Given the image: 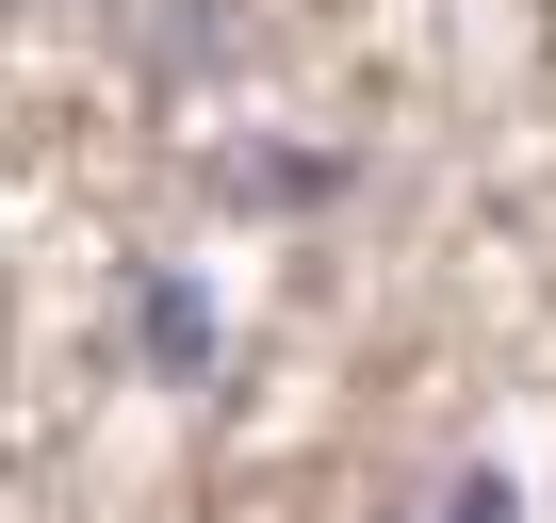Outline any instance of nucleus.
<instances>
[{
    "instance_id": "1",
    "label": "nucleus",
    "mask_w": 556,
    "mask_h": 523,
    "mask_svg": "<svg viewBox=\"0 0 556 523\" xmlns=\"http://www.w3.org/2000/svg\"><path fill=\"white\" fill-rule=\"evenodd\" d=\"M442 523H523V490H507V474H458V490H442Z\"/></svg>"
}]
</instances>
